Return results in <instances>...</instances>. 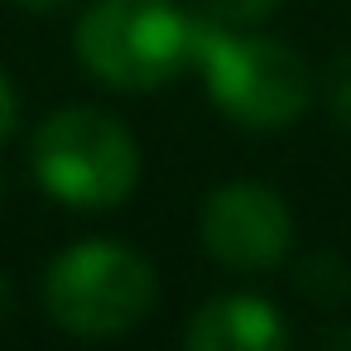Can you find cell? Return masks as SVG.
<instances>
[{
  "label": "cell",
  "instance_id": "cell-1",
  "mask_svg": "<svg viewBox=\"0 0 351 351\" xmlns=\"http://www.w3.org/2000/svg\"><path fill=\"white\" fill-rule=\"evenodd\" d=\"M193 63L207 77L212 101L245 130H284L313 97L308 63L265 34H236L221 20H202L193 34Z\"/></svg>",
  "mask_w": 351,
  "mask_h": 351
},
{
  "label": "cell",
  "instance_id": "cell-2",
  "mask_svg": "<svg viewBox=\"0 0 351 351\" xmlns=\"http://www.w3.org/2000/svg\"><path fill=\"white\" fill-rule=\"evenodd\" d=\"M29 164L49 197H58L63 207H82V212L121 207L140 183L135 135L97 106L53 111L34 130Z\"/></svg>",
  "mask_w": 351,
  "mask_h": 351
},
{
  "label": "cell",
  "instance_id": "cell-3",
  "mask_svg": "<svg viewBox=\"0 0 351 351\" xmlns=\"http://www.w3.org/2000/svg\"><path fill=\"white\" fill-rule=\"evenodd\" d=\"M193 34L173 0H97L77 20V58L116 92H149L193 63Z\"/></svg>",
  "mask_w": 351,
  "mask_h": 351
},
{
  "label": "cell",
  "instance_id": "cell-4",
  "mask_svg": "<svg viewBox=\"0 0 351 351\" xmlns=\"http://www.w3.org/2000/svg\"><path fill=\"white\" fill-rule=\"evenodd\" d=\"M159 298L154 265L121 241H77L44 274V308L73 337H121Z\"/></svg>",
  "mask_w": 351,
  "mask_h": 351
},
{
  "label": "cell",
  "instance_id": "cell-5",
  "mask_svg": "<svg viewBox=\"0 0 351 351\" xmlns=\"http://www.w3.org/2000/svg\"><path fill=\"white\" fill-rule=\"evenodd\" d=\"M197 231H202L207 255L241 274L274 269L293 245V217L284 197L269 183H250V178L212 188L202 202Z\"/></svg>",
  "mask_w": 351,
  "mask_h": 351
},
{
  "label": "cell",
  "instance_id": "cell-6",
  "mask_svg": "<svg viewBox=\"0 0 351 351\" xmlns=\"http://www.w3.org/2000/svg\"><path fill=\"white\" fill-rule=\"evenodd\" d=\"M183 341L193 351H279V346H289V327L269 298L221 293L188 317Z\"/></svg>",
  "mask_w": 351,
  "mask_h": 351
},
{
  "label": "cell",
  "instance_id": "cell-7",
  "mask_svg": "<svg viewBox=\"0 0 351 351\" xmlns=\"http://www.w3.org/2000/svg\"><path fill=\"white\" fill-rule=\"evenodd\" d=\"M274 10V0H212V15L226 25V20H260V15H269Z\"/></svg>",
  "mask_w": 351,
  "mask_h": 351
},
{
  "label": "cell",
  "instance_id": "cell-8",
  "mask_svg": "<svg viewBox=\"0 0 351 351\" xmlns=\"http://www.w3.org/2000/svg\"><path fill=\"white\" fill-rule=\"evenodd\" d=\"M15 125H20V97H15V82L0 73V140L15 135Z\"/></svg>",
  "mask_w": 351,
  "mask_h": 351
},
{
  "label": "cell",
  "instance_id": "cell-9",
  "mask_svg": "<svg viewBox=\"0 0 351 351\" xmlns=\"http://www.w3.org/2000/svg\"><path fill=\"white\" fill-rule=\"evenodd\" d=\"M25 10H63V5H73V0H20Z\"/></svg>",
  "mask_w": 351,
  "mask_h": 351
},
{
  "label": "cell",
  "instance_id": "cell-10",
  "mask_svg": "<svg viewBox=\"0 0 351 351\" xmlns=\"http://www.w3.org/2000/svg\"><path fill=\"white\" fill-rule=\"evenodd\" d=\"M10 308V289H5V279H0V313Z\"/></svg>",
  "mask_w": 351,
  "mask_h": 351
}]
</instances>
